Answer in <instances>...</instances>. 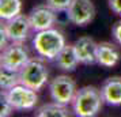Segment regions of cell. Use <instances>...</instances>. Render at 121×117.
<instances>
[{
    "label": "cell",
    "instance_id": "5",
    "mask_svg": "<svg viewBox=\"0 0 121 117\" xmlns=\"http://www.w3.org/2000/svg\"><path fill=\"white\" fill-rule=\"evenodd\" d=\"M29 60V50L23 42H10L4 49H1L0 65L4 68L19 72Z\"/></svg>",
    "mask_w": 121,
    "mask_h": 117
},
{
    "label": "cell",
    "instance_id": "13",
    "mask_svg": "<svg viewBox=\"0 0 121 117\" xmlns=\"http://www.w3.org/2000/svg\"><path fill=\"white\" fill-rule=\"evenodd\" d=\"M57 67L60 68L61 71H65V72H71L75 71V68L78 67V64H80L78 60L76 52L73 45H65L61 52L57 55V57L55 59Z\"/></svg>",
    "mask_w": 121,
    "mask_h": 117
},
{
    "label": "cell",
    "instance_id": "19",
    "mask_svg": "<svg viewBox=\"0 0 121 117\" xmlns=\"http://www.w3.org/2000/svg\"><path fill=\"white\" fill-rule=\"evenodd\" d=\"M112 35H113V38H114L116 42L118 45H121V21H118V22H116L114 25H113Z\"/></svg>",
    "mask_w": 121,
    "mask_h": 117
},
{
    "label": "cell",
    "instance_id": "17",
    "mask_svg": "<svg viewBox=\"0 0 121 117\" xmlns=\"http://www.w3.org/2000/svg\"><path fill=\"white\" fill-rule=\"evenodd\" d=\"M72 1L73 0H46V4L52 7L55 11L60 12V11H67Z\"/></svg>",
    "mask_w": 121,
    "mask_h": 117
},
{
    "label": "cell",
    "instance_id": "15",
    "mask_svg": "<svg viewBox=\"0 0 121 117\" xmlns=\"http://www.w3.org/2000/svg\"><path fill=\"white\" fill-rule=\"evenodd\" d=\"M21 10L22 0H0V18L4 21L19 15Z\"/></svg>",
    "mask_w": 121,
    "mask_h": 117
},
{
    "label": "cell",
    "instance_id": "14",
    "mask_svg": "<svg viewBox=\"0 0 121 117\" xmlns=\"http://www.w3.org/2000/svg\"><path fill=\"white\" fill-rule=\"evenodd\" d=\"M37 117H68L69 116V110L67 105H63L60 102H50V104H45L41 108L37 109L35 112Z\"/></svg>",
    "mask_w": 121,
    "mask_h": 117
},
{
    "label": "cell",
    "instance_id": "11",
    "mask_svg": "<svg viewBox=\"0 0 121 117\" xmlns=\"http://www.w3.org/2000/svg\"><path fill=\"white\" fill-rule=\"evenodd\" d=\"M104 102L110 106L121 105V78L113 76L106 79L101 87Z\"/></svg>",
    "mask_w": 121,
    "mask_h": 117
},
{
    "label": "cell",
    "instance_id": "2",
    "mask_svg": "<svg viewBox=\"0 0 121 117\" xmlns=\"http://www.w3.org/2000/svg\"><path fill=\"white\" fill-rule=\"evenodd\" d=\"M104 98L101 90L94 86H83L76 91L72 101V110L78 117H94L102 108Z\"/></svg>",
    "mask_w": 121,
    "mask_h": 117
},
{
    "label": "cell",
    "instance_id": "10",
    "mask_svg": "<svg viewBox=\"0 0 121 117\" xmlns=\"http://www.w3.org/2000/svg\"><path fill=\"white\" fill-rule=\"evenodd\" d=\"M97 46L98 44L88 35L78 38L73 44V48H75L79 63L86 65L97 63Z\"/></svg>",
    "mask_w": 121,
    "mask_h": 117
},
{
    "label": "cell",
    "instance_id": "16",
    "mask_svg": "<svg viewBox=\"0 0 121 117\" xmlns=\"http://www.w3.org/2000/svg\"><path fill=\"white\" fill-rule=\"evenodd\" d=\"M19 72L18 71H12V69H8V68L1 67V71H0V87L1 90H10L11 87L19 84Z\"/></svg>",
    "mask_w": 121,
    "mask_h": 117
},
{
    "label": "cell",
    "instance_id": "7",
    "mask_svg": "<svg viewBox=\"0 0 121 117\" xmlns=\"http://www.w3.org/2000/svg\"><path fill=\"white\" fill-rule=\"evenodd\" d=\"M67 19L75 26H86L93 22L95 7L91 0H73L67 10Z\"/></svg>",
    "mask_w": 121,
    "mask_h": 117
},
{
    "label": "cell",
    "instance_id": "12",
    "mask_svg": "<svg viewBox=\"0 0 121 117\" xmlns=\"http://www.w3.org/2000/svg\"><path fill=\"white\" fill-rule=\"evenodd\" d=\"M120 61V52L110 42H101L97 46V63L101 67L113 68Z\"/></svg>",
    "mask_w": 121,
    "mask_h": 117
},
{
    "label": "cell",
    "instance_id": "8",
    "mask_svg": "<svg viewBox=\"0 0 121 117\" xmlns=\"http://www.w3.org/2000/svg\"><path fill=\"white\" fill-rule=\"evenodd\" d=\"M1 29L4 30L10 42H25L29 37L31 26L29 22V18L19 14L11 19H7Z\"/></svg>",
    "mask_w": 121,
    "mask_h": 117
},
{
    "label": "cell",
    "instance_id": "3",
    "mask_svg": "<svg viewBox=\"0 0 121 117\" xmlns=\"http://www.w3.org/2000/svg\"><path fill=\"white\" fill-rule=\"evenodd\" d=\"M49 78V72L41 60L30 59L19 71V82L33 90H41Z\"/></svg>",
    "mask_w": 121,
    "mask_h": 117
},
{
    "label": "cell",
    "instance_id": "6",
    "mask_svg": "<svg viewBox=\"0 0 121 117\" xmlns=\"http://www.w3.org/2000/svg\"><path fill=\"white\" fill-rule=\"evenodd\" d=\"M76 91L75 80L68 75H59L49 83V94L52 101L60 102L63 105L72 104Z\"/></svg>",
    "mask_w": 121,
    "mask_h": 117
},
{
    "label": "cell",
    "instance_id": "1",
    "mask_svg": "<svg viewBox=\"0 0 121 117\" xmlns=\"http://www.w3.org/2000/svg\"><path fill=\"white\" fill-rule=\"evenodd\" d=\"M65 45L63 33L53 27L37 31L33 38V48L35 53L46 60H55Z\"/></svg>",
    "mask_w": 121,
    "mask_h": 117
},
{
    "label": "cell",
    "instance_id": "4",
    "mask_svg": "<svg viewBox=\"0 0 121 117\" xmlns=\"http://www.w3.org/2000/svg\"><path fill=\"white\" fill-rule=\"evenodd\" d=\"M3 97L11 104L15 110H33L38 102L37 90H33L21 83L10 90H6L3 93Z\"/></svg>",
    "mask_w": 121,
    "mask_h": 117
},
{
    "label": "cell",
    "instance_id": "18",
    "mask_svg": "<svg viewBox=\"0 0 121 117\" xmlns=\"http://www.w3.org/2000/svg\"><path fill=\"white\" fill-rule=\"evenodd\" d=\"M15 109L11 106V104L1 95V109H0V116L1 117H7L11 114V112H14Z\"/></svg>",
    "mask_w": 121,
    "mask_h": 117
},
{
    "label": "cell",
    "instance_id": "9",
    "mask_svg": "<svg viewBox=\"0 0 121 117\" xmlns=\"http://www.w3.org/2000/svg\"><path fill=\"white\" fill-rule=\"evenodd\" d=\"M56 12L57 11H55L48 4L34 7L27 15L31 30L37 33V31H42V30L53 27V25L56 23V19H57Z\"/></svg>",
    "mask_w": 121,
    "mask_h": 117
},
{
    "label": "cell",
    "instance_id": "20",
    "mask_svg": "<svg viewBox=\"0 0 121 117\" xmlns=\"http://www.w3.org/2000/svg\"><path fill=\"white\" fill-rule=\"evenodd\" d=\"M109 3V8L114 12L116 15L121 17V0H108Z\"/></svg>",
    "mask_w": 121,
    "mask_h": 117
}]
</instances>
